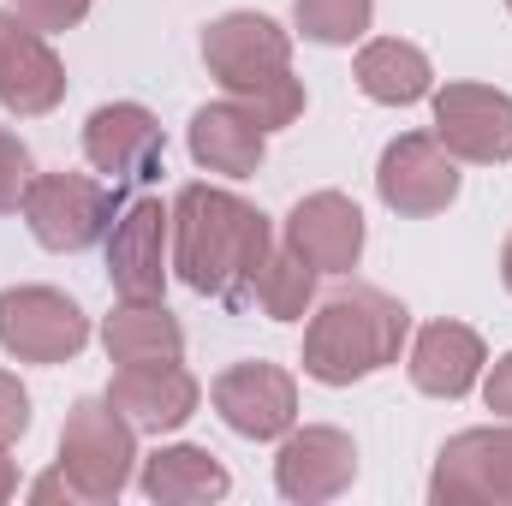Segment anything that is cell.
<instances>
[{
  "label": "cell",
  "instance_id": "6da1fadb",
  "mask_svg": "<svg viewBox=\"0 0 512 506\" xmlns=\"http://www.w3.org/2000/svg\"><path fill=\"white\" fill-rule=\"evenodd\" d=\"M274 251L268 215L221 191V185H185L173 203V268L191 292L221 298L233 310L256 304V268Z\"/></svg>",
  "mask_w": 512,
  "mask_h": 506
},
{
  "label": "cell",
  "instance_id": "7a4b0ae2",
  "mask_svg": "<svg viewBox=\"0 0 512 506\" xmlns=\"http://www.w3.org/2000/svg\"><path fill=\"white\" fill-rule=\"evenodd\" d=\"M203 60L221 78L227 102L256 114L262 131H280L304 114V84L292 78V36L262 12H227L203 30Z\"/></svg>",
  "mask_w": 512,
  "mask_h": 506
},
{
  "label": "cell",
  "instance_id": "3957f363",
  "mask_svg": "<svg viewBox=\"0 0 512 506\" xmlns=\"http://www.w3.org/2000/svg\"><path fill=\"white\" fill-rule=\"evenodd\" d=\"M411 316L382 286H340L316 304L304 328V376L322 387H352L399 358Z\"/></svg>",
  "mask_w": 512,
  "mask_h": 506
},
{
  "label": "cell",
  "instance_id": "277c9868",
  "mask_svg": "<svg viewBox=\"0 0 512 506\" xmlns=\"http://www.w3.org/2000/svg\"><path fill=\"white\" fill-rule=\"evenodd\" d=\"M126 197L120 185L108 179H90V173H36L30 191H24V221L36 233V245L48 251H90L114 233Z\"/></svg>",
  "mask_w": 512,
  "mask_h": 506
},
{
  "label": "cell",
  "instance_id": "5b68a950",
  "mask_svg": "<svg viewBox=\"0 0 512 506\" xmlns=\"http://www.w3.org/2000/svg\"><path fill=\"white\" fill-rule=\"evenodd\" d=\"M137 465V429L114 399H78L60 429V471L84 501H114Z\"/></svg>",
  "mask_w": 512,
  "mask_h": 506
},
{
  "label": "cell",
  "instance_id": "8992f818",
  "mask_svg": "<svg viewBox=\"0 0 512 506\" xmlns=\"http://www.w3.org/2000/svg\"><path fill=\"white\" fill-rule=\"evenodd\" d=\"M90 346V316L54 286H6L0 292V352L18 364H66Z\"/></svg>",
  "mask_w": 512,
  "mask_h": 506
},
{
  "label": "cell",
  "instance_id": "52a82bcc",
  "mask_svg": "<svg viewBox=\"0 0 512 506\" xmlns=\"http://www.w3.org/2000/svg\"><path fill=\"white\" fill-rule=\"evenodd\" d=\"M376 191H382L387 209L399 215H441L453 197H459V155L435 137V131H405L382 149V167H376Z\"/></svg>",
  "mask_w": 512,
  "mask_h": 506
},
{
  "label": "cell",
  "instance_id": "ba28073f",
  "mask_svg": "<svg viewBox=\"0 0 512 506\" xmlns=\"http://www.w3.org/2000/svg\"><path fill=\"white\" fill-rule=\"evenodd\" d=\"M435 506H512V423L507 429H465L441 447L435 477H429Z\"/></svg>",
  "mask_w": 512,
  "mask_h": 506
},
{
  "label": "cell",
  "instance_id": "9c48e42d",
  "mask_svg": "<svg viewBox=\"0 0 512 506\" xmlns=\"http://www.w3.org/2000/svg\"><path fill=\"white\" fill-rule=\"evenodd\" d=\"M60 96H66V66L48 48V36L30 18L0 12V108L18 120H42L60 108Z\"/></svg>",
  "mask_w": 512,
  "mask_h": 506
},
{
  "label": "cell",
  "instance_id": "30bf717a",
  "mask_svg": "<svg viewBox=\"0 0 512 506\" xmlns=\"http://www.w3.org/2000/svg\"><path fill=\"white\" fill-rule=\"evenodd\" d=\"M215 411L245 441H280L298 423V381L280 364H233L215 376Z\"/></svg>",
  "mask_w": 512,
  "mask_h": 506
},
{
  "label": "cell",
  "instance_id": "8fae6325",
  "mask_svg": "<svg viewBox=\"0 0 512 506\" xmlns=\"http://www.w3.org/2000/svg\"><path fill=\"white\" fill-rule=\"evenodd\" d=\"M84 155L96 173H108L114 185H149L161 173V155H167V137L161 120L137 102H108L84 120Z\"/></svg>",
  "mask_w": 512,
  "mask_h": 506
},
{
  "label": "cell",
  "instance_id": "7c38bea8",
  "mask_svg": "<svg viewBox=\"0 0 512 506\" xmlns=\"http://www.w3.org/2000/svg\"><path fill=\"white\" fill-rule=\"evenodd\" d=\"M167 245H173V209H161V197L126 203L114 233H108V280H114V292L120 298H161Z\"/></svg>",
  "mask_w": 512,
  "mask_h": 506
},
{
  "label": "cell",
  "instance_id": "4fadbf2b",
  "mask_svg": "<svg viewBox=\"0 0 512 506\" xmlns=\"http://www.w3.org/2000/svg\"><path fill=\"white\" fill-rule=\"evenodd\" d=\"M435 137L459 161H512V96L489 84H447L435 96Z\"/></svg>",
  "mask_w": 512,
  "mask_h": 506
},
{
  "label": "cell",
  "instance_id": "5bb4252c",
  "mask_svg": "<svg viewBox=\"0 0 512 506\" xmlns=\"http://www.w3.org/2000/svg\"><path fill=\"white\" fill-rule=\"evenodd\" d=\"M352 477H358V447L346 429H328V423L286 429L280 459H274V483L286 501H334L340 489H352Z\"/></svg>",
  "mask_w": 512,
  "mask_h": 506
},
{
  "label": "cell",
  "instance_id": "9a60e30c",
  "mask_svg": "<svg viewBox=\"0 0 512 506\" xmlns=\"http://www.w3.org/2000/svg\"><path fill=\"white\" fill-rule=\"evenodd\" d=\"M108 399L120 405V417H126L131 429L167 435V429H179V423L197 411L203 387H197V376H191L179 358H167V364H120Z\"/></svg>",
  "mask_w": 512,
  "mask_h": 506
},
{
  "label": "cell",
  "instance_id": "2e32d148",
  "mask_svg": "<svg viewBox=\"0 0 512 506\" xmlns=\"http://www.w3.org/2000/svg\"><path fill=\"white\" fill-rule=\"evenodd\" d=\"M286 245L304 256L316 274H346L364 256V215L340 191H316L286 215Z\"/></svg>",
  "mask_w": 512,
  "mask_h": 506
},
{
  "label": "cell",
  "instance_id": "e0dca14e",
  "mask_svg": "<svg viewBox=\"0 0 512 506\" xmlns=\"http://www.w3.org/2000/svg\"><path fill=\"white\" fill-rule=\"evenodd\" d=\"M483 364H489V352H483L477 328H465V322H429L411 346V381L435 399H465L483 376Z\"/></svg>",
  "mask_w": 512,
  "mask_h": 506
},
{
  "label": "cell",
  "instance_id": "ac0fdd59",
  "mask_svg": "<svg viewBox=\"0 0 512 506\" xmlns=\"http://www.w3.org/2000/svg\"><path fill=\"white\" fill-rule=\"evenodd\" d=\"M262 149H268V131L256 126V114H245L239 102H209V108L191 114V155L209 173L245 179V173L262 167Z\"/></svg>",
  "mask_w": 512,
  "mask_h": 506
},
{
  "label": "cell",
  "instance_id": "d6986e66",
  "mask_svg": "<svg viewBox=\"0 0 512 506\" xmlns=\"http://www.w3.org/2000/svg\"><path fill=\"white\" fill-rule=\"evenodd\" d=\"M102 346L114 364H167L185 352V328L161 298H120V310L102 322Z\"/></svg>",
  "mask_w": 512,
  "mask_h": 506
},
{
  "label": "cell",
  "instance_id": "ffe728a7",
  "mask_svg": "<svg viewBox=\"0 0 512 506\" xmlns=\"http://www.w3.org/2000/svg\"><path fill=\"white\" fill-rule=\"evenodd\" d=\"M137 483H143L149 501H167V506L221 501L233 489L227 465L215 453H203V447H161V453H149L143 471H137Z\"/></svg>",
  "mask_w": 512,
  "mask_h": 506
},
{
  "label": "cell",
  "instance_id": "44dd1931",
  "mask_svg": "<svg viewBox=\"0 0 512 506\" xmlns=\"http://www.w3.org/2000/svg\"><path fill=\"white\" fill-rule=\"evenodd\" d=\"M358 90L382 108H411L435 90V72H429V54L417 42H399V36H382V42H364L358 54Z\"/></svg>",
  "mask_w": 512,
  "mask_h": 506
},
{
  "label": "cell",
  "instance_id": "7402d4cb",
  "mask_svg": "<svg viewBox=\"0 0 512 506\" xmlns=\"http://www.w3.org/2000/svg\"><path fill=\"white\" fill-rule=\"evenodd\" d=\"M310 298H316V268L292 251V245H274L268 262L256 268V304L274 322H298L310 310Z\"/></svg>",
  "mask_w": 512,
  "mask_h": 506
},
{
  "label": "cell",
  "instance_id": "603a6c76",
  "mask_svg": "<svg viewBox=\"0 0 512 506\" xmlns=\"http://www.w3.org/2000/svg\"><path fill=\"white\" fill-rule=\"evenodd\" d=\"M292 12H298V30H304L310 42L346 48V42H358V36L370 30L376 0H292Z\"/></svg>",
  "mask_w": 512,
  "mask_h": 506
},
{
  "label": "cell",
  "instance_id": "cb8c5ba5",
  "mask_svg": "<svg viewBox=\"0 0 512 506\" xmlns=\"http://www.w3.org/2000/svg\"><path fill=\"white\" fill-rule=\"evenodd\" d=\"M30 179H36V167H30V149H24L12 131H0V215L24 209V191H30Z\"/></svg>",
  "mask_w": 512,
  "mask_h": 506
},
{
  "label": "cell",
  "instance_id": "d4e9b609",
  "mask_svg": "<svg viewBox=\"0 0 512 506\" xmlns=\"http://www.w3.org/2000/svg\"><path fill=\"white\" fill-rule=\"evenodd\" d=\"M12 12L30 18V24L48 36V30H72V24H84L90 0H12Z\"/></svg>",
  "mask_w": 512,
  "mask_h": 506
},
{
  "label": "cell",
  "instance_id": "484cf974",
  "mask_svg": "<svg viewBox=\"0 0 512 506\" xmlns=\"http://www.w3.org/2000/svg\"><path fill=\"white\" fill-rule=\"evenodd\" d=\"M30 429V393L18 387V376L0 370V447H12Z\"/></svg>",
  "mask_w": 512,
  "mask_h": 506
},
{
  "label": "cell",
  "instance_id": "4316f807",
  "mask_svg": "<svg viewBox=\"0 0 512 506\" xmlns=\"http://www.w3.org/2000/svg\"><path fill=\"white\" fill-rule=\"evenodd\" d=\"M483 399H489V411L512 417V352L495 358V370H489V381H483Z\"/></svg>",
  "mask_w": 512,
  "mask_h": 506
},
{
  "label": "cell",
  "instance_id": "83f0119b",
  "mask_svg": "<svg viewBox=\"0 0 512 506\" xmlns=\"http://www.w3.org/2000/svg\"><path fill=\"white\" fill-rule=\"evenodd\" d=\"M30 501H84V495H78V489H72V483H66V471H60V465H54V471H48V477H42V483H36V489H30Z\"/></svg>",
  "mask_w": 512,
  "mask_h": 506
},
{
  "label": "cell",
  "instance_id": "f1b7e54d",
  "mask_svg": "<svg viewBox=\"0 0 512 506\" xmlns=\"http://www.w3.org/2000/svg\"><path fill=\"white\" fill-rule=\"evenodd\" d=\"M12 495H18V471H12V459L0 447V501H12Z\"/></svg>",
  "mask_w": 512,
  "mask_h": 506
},
{
  "label": "cell",
  "instance_id": "f546056e",
  "mask_svg": "<svg viewBox=\"0 0 512 506\" xmlns=\"http://www.w3.org/2000/svg\"><path fill=\"white\" fill-rule=\"evenodd\" d=\"M501 280H507V292H512V239H507V251H501Z\"/></svg>",
  "mask_w": 512,
  "mask_h": 506
},
{
  "label": "cell",
  "instance_id": "4dcf8cb0",
  "mask_svg": "<svg viewBox=\"0 0 512 506\" xmlns=\"http://www.w3.org/2000/svg\"><path fill=\"white\" fill-rule=\"evenodd\" d=\"M507 6H512V0H507Z\"/></svg>",
  "mask_w": 512,
  "mask_h": 506
}]
</instances>
